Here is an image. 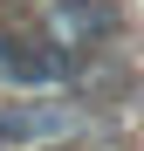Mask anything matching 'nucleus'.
<instances>
[{"instance_id":"1","label":"nucleus","mask_w":144,"mask_h":151,"mask_svg":"<svg viewBox=\"0 0 144 151\" xmlns=\"http://www.w3.org/2000/svg\"><path fill=\"white\" fill-rule=\"evenodd\" d=\"M96 69V48H69L48 21H0V83L7 89H62Z\"/></svg>"},{"instance_id":"2","label":"nucleus","mask_w":144,"mask_h":151,"mask_svg":"<svg viewBox=\"0 0 144 151\" xmlns=\"http://www.w3.org/2000/svg\"><path fill=\"white\" fill-rule=\"evenodd\" d=\"M76 110L69 103H0V151H48L76 131Z\"/></svg>"},{"instance_id":"3","label":"nucleus","mask_w":144,"mask_h":151,"mask_svg":"<svg viewBox=\"0 0 144 151\" xmlns=\"http://www.w3.org/2000/svg\"><path fill=\"white\" fill-rule=\"evenodd\" d=\"M48 28H55L69 48H103L117 28H124V14H117V0H48Z\"/></svg>"}]
</instances>
